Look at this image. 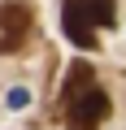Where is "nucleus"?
Masks as SVG:
<instances>
[{"label": "nucleus", "mask_w": 126, "mask_h": 130, "mask_svg": "<svg viewBox=\"0 0 126 130\" xmlns=\"http://www.w3.org/2000/svg\"><path fill=\"white\" fill-rule=\"evenodd\" d=\"M31 22H35V9L26 0H5L0 5V56L22 52V43L31 35Z\"/></svg>", "instance_id": "obj_1"}, {"label": "nucleus", "mask_w": 126, "mask_h": 130, "mask_svg": "<svg viewBox=\"0 0 126 130\" xmlns=\"http://www.w3.org/2000/svg\"><path fill=\"white\" fill-rule=\"evenodd\" d=\"M104 117H109V95H104L100 87H87V91H78L74 100H65V121H70V130H100Z\"/></svg>", "instance_id": "obj_2"}, {"label": "nucleus", "mask_w": 126, "mask_h": 130, "mask_svg": "<svg viewBox=\"0 0 126 130\" xmlns=\"http://www.w3.org/2000/svg\"><path fill=\"white\" fill-rule=\"evenodd\" d=\"M65 35H70L83 52H96V43H100V39H96V26H91V22L83 18V9H78V0H65Z\"/></svg>", "instance_id": "obj_3"}, {"label": "nucleus", "mask_w": 126, "mask_h": 130, "mask_svg": "<svg viewBox=\"0 0 126 130\" xmlns=\"http://www.w3.org/2000/svg\"><path fill=\"white\" fill-rule=\"evenodd\" d=\"M87 87H96L91 65H87V61H74V65H70V74H65V83H61V95L74 100V95H78V91H87Z\"/></svg>", "instance_id": "obj_4"}, {"label": "nucleus", "mask_w": 126, "mask_h": 130, "mask_svg": "<svg viewBox=\"0 0 126 130\" xmlns=\"http://www.w3.org/2000/svg\"><path fill=\"white\" fill-rule=\"evenodd\" d=\"M78 9H83V18H87L96 30L117 22V5H113V0H78Z\"/></svg>", "instance_id": "obj_5"}, {"label": "nucleus", "mask_w": 126, "mask_h": 130, "mask_svg": "<svg viewBox=\"0 0 126 130\" xmlns=\"http://www.w3.org/2000/svg\"><path fill=\"white\" fill-rule=\"evenodd\" d=\"M22 104H31V91H9V108H22Z\"/></svg>", "instance_id": "obj_6"}]
</instances>
